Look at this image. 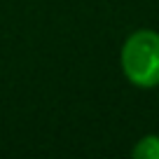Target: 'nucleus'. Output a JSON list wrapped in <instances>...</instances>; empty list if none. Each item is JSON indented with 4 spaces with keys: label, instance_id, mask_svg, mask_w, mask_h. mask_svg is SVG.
Listing matches in <instances>:
<instances>
[{
    "label": "nucleus",
    "instance_id": "obj_2",
    "mask_svg": "<svg viewBox=\"0 0 159 159\" xmlns=\"http://www.w3.org/2000/svg\"><path fill=\"white\" fill-rule=\"evenodd\" d=\"M131 157L136 159H159V134H148L131 148Z\"/></svg>",
    "mask_w": 159,
    "mask_h": 159
},
{
    "label": "nucleus",
    "instance_id": "obj_1",
    "mask_svg": "<svg viewBox=\"0 0 159 159\" xmlns=\"http://www.w3.org/2000/svg\"><path fill=\"white\" fill-rule=\"evenodd\" d=\"M119 66L126 82L136 89L159 87V33L138 28L124 40L119 49Z\"/></svg>",
    "mask_w": 159,
    "mask_h": 159
}]
</instances>
